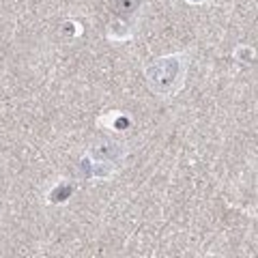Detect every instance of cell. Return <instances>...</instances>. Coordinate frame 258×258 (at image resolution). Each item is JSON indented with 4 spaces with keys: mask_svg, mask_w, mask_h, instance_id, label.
I'll return each instance as SVG.
<instances>
[{
    "mask_svg": "<svg viewBox=\"0 0 258 258\" xmlns=\"http://www.w3.org/2000/svg\"><path fill=\"white\" fill-rule=\"evenodd\" d=\"M159 64H161V62H159ZM164 67L172 71V78H161V80H164V86H161L159 91H168V88H170V84H172V82H176V78H179V67H176L174 58L164 60V64H161V69H164ZM161 76H164V74H161ZM166 76H168V74H166Z\"/></svg>",
    "mask_w": 258,
    "mask_h": 258,
    "instance_id": "cell-1",
    "label": "cell"
},
{
    "mask_svg": "<svg viewBox=\"0 0 258 258\" xmlns=\"http://www.w3.org/2000/svg\"><path fill=\"white\" fill-rule=\"evenodd\" d=\"M140 7V0H116V11L123 15V18H129L134 15V11Z\"/></svg>",
    "mask_w": 258,
    "mask_h": 258,
    "instance_id": "cell-2",
    "label": "cell"
}]
</instances>
